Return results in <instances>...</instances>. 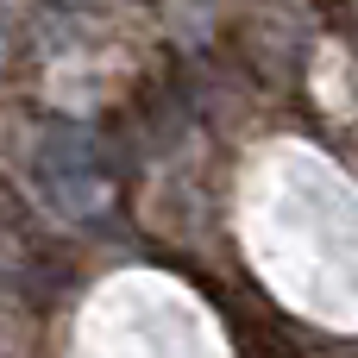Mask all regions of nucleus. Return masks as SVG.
<instances>
[{
  "label": "nucleus",
  "instance_id": "obj_1",
  "mask_svg": "<svg viewBox=\"0 0 358 358\" xmlns=\"http://www.w3.org/2000/svg\"><path fill=\"white\" fill-rule=\"evenodd\" d=\"M88 138L82 132H57L50 145H44V157H38V176H44V189H50V201L57 208H69V214H94L101 208V182H94V170H88Z\"/></svg>",
  "mask_w": 358,
  "mask_h": 358
}]
</instances>
